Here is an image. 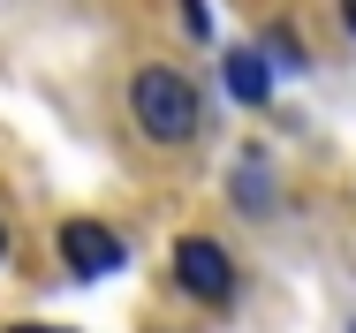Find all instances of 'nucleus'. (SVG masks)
Listing matches in <instances>:
<instances>
[{
	"mask_svg": "<svg viewBox=\"0 0 356 333\" xmlns=\"http://www.w3.org/2000/svg\"><path fill=\"white\" fill-rule=\"evenodd\" d=\"M129 114H137V129L152 136V144H190L197 122H205L197 83H190L175 61H144L137 76H129Z\"/></svg>",
	"mask_w": 356,
	"mask_h": 333,
	"instance_id": "nucleus-1",
	"label": "nucleus"
},
{
	"mask_svg": "<svg viewBox=\"0 0 356 333\" xmlns=\"http://www.w3.org/2000/svg\"><path fill=\"white\" fill-rule=\"evenodd\" d=\"M167 273H175V288L190 295V303H235V258L220 250L213 235H182L175 243V258H167Z\"/></svg>",
	"mask_w": 356,
	"mask_h": 333,
	"instance_id": "nucleus-2",
	"label": "nucleus"
},
{
	"mask_svg": "<svg viewBox=\"0 0 356 333\" xmlns=\"http://www.w3.org/2000/svg\"><path fill=\"white\" fill-rule=\"evenodd\" d=\"M61 266H69V280H114L129 266V243L106 220H69L61 227Z\"/></svg>",
	"mask_w": 356,
	"mask_h": 333,
	"instance_id": "nucleus-3",
	"label": "nucleus"
},
{
	"mask_svg": "<svg viewBox=\"0 0 356 333\" xmlns=\"http://www.w3.org/2000/svg\"><path fill=\"white\" fill-rule=\"evenodd\" d=\"M220 83H227L235 106H266V99H273V61H266L258 46H235L227 68H220Z\"/></svg>",
	"mask_w": 356,
	"mask_h": 333,
	"instance_id": "nucleus-4",
	"label": "nucleus"
},
{
	"mask_svg": "<svg viewBox=\"0 0 356 333\" xmlns=\"http://www.w3.org/2000/svg\"><path fill=\"white\" fill-rule=\"evenodd\" d=\"M227 190H235V204H243L250 220H266V212H273V159H266V152H243L235 174H227Z\"/></svg>",
	"mask_w": 356,
	"mask_h": 333,
	"instance_id": "nucleus-5",
	"label": "nucleus"
},
{
	"mask_svg": "<svg viewBox=\"0 0 356 333\" xmlns=\"http://www.w3.org/2000/svg\"><path fill=\"white\" fill-rule=\"evenodd\" d=\"M258 54H266L273 68H296V76H303V46H296L288 31H266V46H258Z\"/></svg>",
	"mask_w": 356,
	"mask_h": 333,
	"instance_id": "nucleus-6",
	"label": "nucleus"
},
{
	"mask_svg": "<svg viewBox=\"0 0 356 333\" xmlns=\"http://www.w3.org/2000/svg\"><path fill=\"white\" fill-rule=\"evenodd\" d=\"M175 8H182V31L205 46V38H213V8H205V0H175Z\"/></svg>",
	"mask_w": 356,
	"mask_h": 333,
	"instance_id": "nucleus-7",
	"label": "nucleus"
},
{
	"mask_svg": "<svg viewBox=\"0 0 356 333\" xmlns=\"http://www.w3.org/2000/svg\"><path fill=\"white\" fill-rule=\"evenodd\" d=\"M8 333H76V326H8Z\"/></svg>",
	"mask_w": 356,
	"mask_h": 333,
	"instance_id": "nucleus-8",
	"label": "nucleus"
},
{
	"mask_svg": "<svg viewBox=\"0 0 356 333\" xmlns=\"http://www.w3.org/2000/svg\"><path fill=\"white\" fill-rule=\"evenodd\" d=\"M341 23H349V38H356V0H341Z\"/></svg>",
	"mask_w": 356,
	"mask_h": 333,
	"instance_id": "nucleus-9",
	"label": "nucleus"
},
{
	"mask_svg": "<svg viewBox=\"0 0 356 333\" xmlns=\"http://www.w3.org/2000/svg\"><path fill=\"white\" fill-rule=\"evenodd\" d=\"M0 266H8V227H0Z\"/></svg>",
	"mask_w": 356,
	"mask_h": 333,
	"instance_id": "nucleus-10",
	"label": "nucleus"
},
{
	"mask_svg": "<svg viewBox=\"0 0 356 333\" xmlns=\"http://www.w3.org/2000/svg\"><path fill=\"white\" fill-rule=\"evenodd\" d=\"M349 333H356V318H349Z\"/></svg>",
	"mask_w": 356,
	"mask_h": 333,
	"instance_id": "nucleus-11",
	"label": "nucleus"
}]
</instances>
